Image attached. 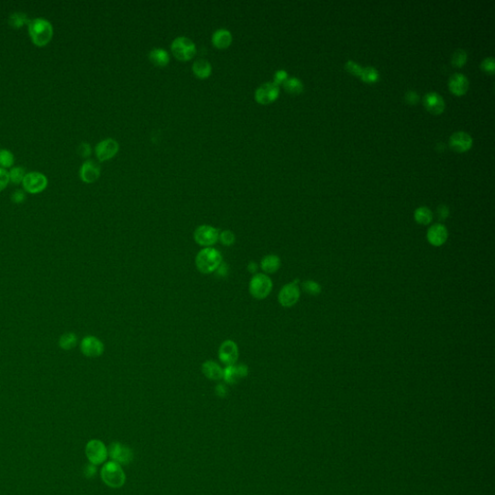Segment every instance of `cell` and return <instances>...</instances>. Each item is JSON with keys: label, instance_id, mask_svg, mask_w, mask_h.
Listing matches in <instances>:
<instances>
[{"label": "cell", "instance_id": "1", "mask_svg": "<svg viewBox=\"0 0 495 495\" xmlns=\"http://www.w3.org/2000/svg\"><path fill=\"white\" fill-rule=\"evenodd\" d=\"M223 263V255L213 248H203L195 256V267L204 275L215 273Z\"/></svg>", "mask_w": 495, "mask_h": 495}, {"label": "cell", "instance_id": "2", "mask_svg": "<svg viewBox=\"0 0 495 495\" xmlns=\"http://www.w3.org/2000/svg\"><path fill=\"white\" fill-rule=\"evenodd\" d=\"M28 32L36 46L44 47L51 40L53 36V27L48 20L37 17L29 22Z\"/></svg>", "mask_w": 495, "mask_h": 495}, {"label": "cell", "instance_id": "3", "mask_svg": "<svg viewBox=\"0 0 495 495\" xmlns=\"http://www.w3.org/2000/svg\"><path fill=\"white\" fill-rule=\"evenodd\" d=\"M101 477L107 487L119 488L126 482V475L121 465L113 461L104 464L101 470Z\"/></svg>", "mask_w": 495, "mask_h": 495}, {"label": "cell", "instance_id": "4", "mask_svg": "<svg viewBox=\"0 0 495 495\" xmlns=\"http://www.w3.org/2000/svg\"><path fill=\"white\" fill-rule=\"evenodd\" d=\"M273 289V282L271 278L263 274L258 273L252 277L249 284V291L254 299L263 300L267 298Z\"/></svg>", "mask_w": 495, "mask_h": 495}, {"label": "cell", "instance_id": "5", "mask_svg": "<svg viewBox=\"0 0 495 495\" xmlns=\"http://www.w3.org/2000/svg\"><path fill=\"white\" fill-rule=\"evenodd\" d=\"M171 50L176 57L181 61H187L195 57L196 48L194 42L187 37L180 36L172 42Z\"/></svg>", "mask_w": 495, "mask_h": 495}, {"label": "cell", "instance_id": "6", "mask_svg": "<svg viewBox=\"0 0 495 495\" xmlns=\"http://www.w3.org/2000/svg\"><path fill=\"white\" fill-rule=\"evenodd\" d=\"M300 287L298 281L284 284L278 295V301L284 308H291L300 299Z\"/></svg>", "mask_w": 495, "mask_h": 495}, {"label": "cell", "instance_id": "7", "mask_svg": "<svg viewBox=\"0 0 495 495\" xmlns=\"http://www.w3.org/2000/svg\"><path fill=\"white\" fill-rule=\"evenodd\" d=\"M219 231L216 228L203 225L196 228L194 233L195 243L203 248H210L219 241Z\"/></svg>", "mask_w": 495, "mask_h": 495}, {"label": "cell", "instance_id": "8", "mask_svg": "<svg viewBox=\"0 0 495 495\" xmlns=\"http://www.w3.org/2000/svg\"><path fill=\"white\" fill-rule=\"evenodd\" d=\"M85 455L90 463L99 465L106 462L107 459V448L103 441L99 439H92L86 444Z\"/></svg>", "mask_w": 495, "mask_h": 495}, {"label": "cell", "instance_id": "9", "mask_svg": "<svg viewBox=\"0 0 495 495\" xmlns=\"http://www.w3.org/2000/svg\"><path fill=\"white\" fill-rule=\"evenodd\" d=\"M107 454L112 461L120 465H128L134 460L132 449L119 442H114L107 449Z\"/></svg>", "mask_w": 495, "mask_h": 495}, {"label": "cell", "instance_id": "10", "mask_svg": "<svg viewBox=\"0 0 495 495\" xmlns=\"http://www.w3.org/2000/svg\"><path fill=\"white\" fill-rule=\"evenodd\" d=\"M23 186L30 194H39L48 186V178L41 172H29L25 174Z\"/></svg>", "mask_w": 495, "mask_h": 495}, {"label": "cell", "instance_id": "11", "mask_svg": "<svg viewBox=\"0 0 495 495\" xmlns=\"http://www.w3.org/2000/svg\"><path fill=\"white\" fill-rule=\"evenodd\" d=\"M218 357L221 363L226 366L235 365L239 357V349L235 341L227 340L222 342L218 351Z\"/></svg>", "mask_w": 495, "mask_h": 495}, {"label": "cell", "instance_id": "12", "mask_svg": "<svg viewBox=\"0 0 495 495\" xmlns=\"http://www.w3.org/2000/svg\"><path fill=\"white\" fill-rule=\"evenodd\" d=\"M81 351L86 357H100L105 351V345L102 341L96 337L86 336L81 340Z\"/></svg>", "mask_w": 495, "mask_h": 495}, {"label": "cell", "instance_id": "13", "mask_svg": "<svg viewBox=\"0 0 495 495\" xmlns=\"http://www.w3.org/2000/svg\"><path fill=\"white\" fill-rule=\"evenodd\" d=\"M280 88L274 82H265L261 84L255 91V100L263 105H267L274 102L279 97Z\"/></svg>", "mask_w": 495, "mask_h": 495}, {"label": "cell", "instance_id": "14", "mask_svg": "<svg viewBox=\"0 0 495 495\" xmlns=\"http://www.w3.org/2000/svg\"><path fill=\"white\" fill-rule=\"evenodd\" d=\"M249 374L248 365L240 364V365H228L224 369V381L228 383V385H234L246 378Z\"/></svg>", "mask_w": 495, "mask_h": 495}, {"label": "cell", "instance_id": "15", "mask_svg": "<svg viewBox=\"0 0 495 495\" xmlns=\"http://www.w3.org/2000/svg\"><path fill=\"white\" fill-rule=\"evenodd\" d=\"M118 149L119 144L115 139L106 138L98 143L95 148V152L100 161H106L112 159L114 155L118 152Z\"/></svg>", "mask_w": 495, "mask_h": 495}, {"label": "cell", "instance_id": "16", "mask_svg": "<svg viewBox=\"0 0 495 495\" xmlns=\"http://www.w3.org/2000/svg\"><path fill=\"white\" fill-rule=\"evenodd\" d=\"M448 237H449L448 229L442 224H435L431 226L427 233L428 241L433 247H440L444 245L448 240Z\"/></svg>", "mask_w": 495, "mask_h": 495}, {"label": "cell", "instance_id": "17", "mask_svg": "<svg viewBox=\"0 0 495 495\" xmlns=\"http://www.w3.org/2000/svg\"><path fill=\"white\" fill-rule=\"evenodd\" d=\"M449 143L450 147L455 152L462 153L470 149L473 144V139L464 132H455L451 136Z\"/></svg>", "mask_w": 495, "mask_h": 495}, {"label": "cell", "instance_id": "18", "mask_svg": "<svg viewBox=\"0 0 495 495\" xmlns=\"http://www.w3.org/2000/svg\"><path fill=\"white\" fill-rule=\"evenodd\" d=\"M424 106L433 114H440L444 112V99L436 92H430L424 98Z\"/></svg>", "mask_w": 495, "mask_h": 495}, {"label": "cell", "instance_id": "19", "mask_svg": "<svg viewBox=\"0 0 495 495\" xmlns=\"http://www.w3.org/2000/svg\"><path fill=\"white\" fill-rule=\"evenodd\" d=\"M100 172H101V169L97 162L92 160H88L82 163L81 171H80V175L82 181L86 183H92L99 178Z\"/></svg>", "mask_w": 495, "mask_h": 495}, {"label": "cell", "instance_id": "20", "mask_svg": "<svg viewBox=\"0 0 495 495\" xmlns=\"http://www.w3.org/2000/svg\"><path fill=\"white\" fill-rule=\"evenodd\" d=\"M469 87V81L463 74H454L449 80V88L453 94L461 96L466 93Z\"/></svg>", "mask_w": 495, "mask_h": 495}, {"label": "cell", "instance_id": "21", "mask_svg": "<svg viewBox=\"0 0 495 495\" xmlns=\"http://www.w3.org/2000/svg\"><path fill=\"white\" fill-rule=\"evenodd\" d=\"M201 371H203V375L210 380L217 381L223 379L224 377V369L218 363L211 360L205 361L201 365Z\"/></svg>", "mask_w": 495, "mask_h": 495}, {"label": "cell", "instance_id": "22", "mask_svg": "<svg viewBox=\"0 0 495 495\" xmlns=\"http://www.w3.org/2000/svg\"><path fill=\"white\" fill-rule=\"evenodd\" d=\"M282 261L276 254H267L260 261V268L267 274H274L281 268Z\"/></svg>", "mask_w": 495, "mask_h": 495}, {"label": "cell", "instance_id": "23", "mask_svg": "<svg viewBox=\"0 0 495 495\" xmlns=\"http://www.w3.org/2000/svg\"><path fill=\"white\" fill-rule=\"evenodd\" d=\"M232 42V35L228 29L221 28L216 30L212 36V43L218 49H227Z\"/></svg>", "mask_w": 495, "mask_h": 495}, {"label": "cell", "instance_id": "24", "mask_svg": "<svg viewBox=\"0 0 495 495\" xmlns=\"http://www.w3.org/2000/svg\"><path fill=\"white\" fill-rule=\"evenodd\" d=\"M193 71L199 79H207L212 73V66L206 59H197L193 64Z\"/></svg>", "mask_w": 495, "mask_h": 495}, {"label": "cell", "instance_id": "25", "mask_svg": "<svg viewBox=\"0 0 495 495\" xmlns=\"http://www.w3.org/2000/svg\"><path fill=\"white\" fill-rule=\"evenodd\" d=\"M149 59L154 65L162 67L169 64L170 56L164 49H154L149 52Z\"/></svg>", "mask_w": 495, "mask_h": 495}, {"label": "cell", "instance_id": "26", "mask_svg": "<svg viewBox=\"0 0 495 495\" xmlns=\"http://www.w3.org/2000/svg\"><path fill=\"white\" fill-rule=\"evenodd\" d=\"M414 219L417 224L422 226H428L433 219V215L430 208L422 206L415 210Z\"/></svg>", "mask_w": 495, "mask_h": 495}, {"label": "cell", "instance_id": "27", "mask_svg": "<svg viewBox=\"0 0 495 495\" xmlns=\"http://www.w3.org/2000/svg\"><path fill=\"white\" fill-rule=\"evenodd\" d=\"M77 343H78V337L76 336V334L70 333V332L61 335L58 341L59 347L64 350H71L75 349L77 346Z\"/></svg>", "mask_w": 495, "mask_h": 495}, {"label": "cell", "instance_id": "28", "mask_svg": "<svg viewBox=\"0 0 495 495\" xmlns=\"http://www.w3.org/2000/svg\"><path fill=\"white\" fill-rule=\"evenodd\" d=\"M284 87L289 94L298 95L303 92L304 84L297 78H289L284 81Z\"/></svg>", "mask_w": 495, "mask_h": 495}, {"label": "cell", "instance_id": "29", "mask_svg": "<svg viewBox=\"0 0 495 495\" xmlns=\"http://www.w3.org/2000/svg\"><path fill=\"white\" fill-rule=\"evenodd\" d=\"M9 25L14 28H21L24 25L29 24V19L25 13H14L9 16Z\"/></svg>", "mask_w": 495, "mask_h": 495}, {"label": "cell", "instance_id": "30", "mask_svg": "<svg viewBox=\"0 0 495 495\" xmlns=\"http://www.w3.org/2000/svg\"><path fill=\"white\" fill-rule=\"evenodd\" d=\"M302 289L304 292L311 296H317L321 293V285L315 281H305L302 283Z\"/></svg>", "mask_w": 495, "mask_h": 495}, {"label": "cell", "instance_id": "31", "mask_svg": "<svg viewBox=\"0 0 495 495\" xmlns=\"http://www.w3.org/2000/svg\"><path fill=\"white\" fill-rule=\"evenodd\" d=\"M360 78L362 81L368 82V83H373L378 80L379 73L378 71L374 67H365L363 68L362 73L360 75Z\"/></svg>", "mask_w": 495, "mask_h": 495}, {"label": "cell", "instance_id": "32", "mask_svg": "<svg viewBox=\"0 0 495 495\" xmlns=\"http://www.w3.org/2000/svg\"><path fill=\"white\" fill-rule=\"evenodd\" d=\"M15 162L14 155L7 149H0V168H10Z\"/></svg>", "mask_w": 495, "mask_h": 495}, {"label": "cell", "instance_id": "33", "mask_svg": "<svg viewBox=\"0 0 495 495\" xmlns=\"http://www.w3.org/2000/svg\"><path fill=\"white\" fill-rule=\"evenodd\" d=\"M219 240L222 245L230 247L235 243V234L230 230H223L222 232H219Z\"/></svg>", "mask_w": 495, "mask_h": 495}, {"label": "cell", "instance_id": "34", "mask_svg": "<svg viewBox=\"0 0 495 495\" xmlns=\"http://www.w3.org/2000/svg\"><path fill=\"white\" fill-rule=\"evenodd\" d=\"M25 171L23 168L21 167H16V168H13L10 172H9V178H10V181H12L13 183H16V184H19V183H23V180L25 178Z\"/></svg>", "mask_w": 495, "mask_h": 495}, {"label": "cell", "instance_id": "35", "mask_svg": "<svg viewBox=\"0 0 495 495\" xmlns=\"http://www.w3.org/2000/svg\"><path fill=\"white\" fill-rule=\"evenodd\" d=\"M467 60V53L463 49L455 50L452 57V64L455 67H463Z\"/></svg>", "mask_w": 495, "mask_h": 495}, {"label": "cell", "instance_id": "36", "mask_svg": "<svg viewBox=\"0 0 495 495\" xmlns=\"http://www.w3.org/2000/svg\"><path fill=\"white\" fill-rule=\"evenodd\" d=\"M481 68L484 72L492 75L495 71L494 59L492 57H487L485 60H483Z\"/></svg>", "mask_w": 495, "mask_h": 495}, {"label": "cell", "instance_id": "37", "mask_svg": "<svg viewBox=\"0 0 495 495\" xmlns=\"http://www.w3.org/2000/svg\"><path fill=\"white\" fill-rule=\"evenodd\" d=\"M345 69L349 71V73H351L354 76H358V77H360V75L362 73V70H363V68L361 66L358 65L353 61H347L346 64H345Z\"/></svg>", "mask_w": 495, "mask_h": 495}, {"label": "cell", "instance_id": "38", "mask_svg": "<svg viewBox=\"0 0 495 495\" xmlns=\"http://www.w3.org/2000/svg\"><path fill=\"white\" fill-rule=\"evenodd\" d=\"M9 181L10 178H9L8 171L0 168V192L6 188L8 185Z\"/></svg>", "mask_w": 495, "mask_h": 495}, {"label": "cell", "instance_id": "39", "mask_svg": "<svg viewBox=\"0 0 495 495\" xmlns=\"http://www.w3.org/2000/svg\"><path fill=\"white\" fill-rule=\"evenodd\" d=\"M25 198H26V195H25V192H24V191H21V190L15 191V192L12 194V195H11L12 201L14 203H16V204L25 203Z\"/></svg>", "mask_w": 495, "mask_h": 495}, {"label": "cell", "instance_id": "40", "mask_svg": "<svg viewBox=\"0 0 495 495\" xmlns=\"http://www.w3.org/2000/svg\"><path fill=\"white\" fill-rule=\"evenodd\" d=\"M287 77H288V75L284 70H279L274 76V81L273 82L276 83L277 85L282 84V83L284 84V81L288 79Z\"/></svg>", "mask_w": 495, "mask_h": 495}, {"label": "cell", "instance_id": "41", "mask_svg": "<svg viewBox=\"0 0 495 495\" xmlns=\"http://www.w3.org/2000/svg\"><path fill=\"white\" fill-rule=\"evenodd\" d=\"M215 393L219 398H226L228 395V388L224 383H219L215 388Z\"/></svg>", "mask_w": 495, "mask_h": 495}, {"label": "cell", "instance_id": "42", "mask_svg": "<svg viewBox=\"0 0 495 495\" xmlns=\"http://www.w3.org/2000/svg\"><path fill=\"white\" fill-rule=\"evenodd\" d=\"M449 214H450L449 208L445 205H440L437 208V217L439 221H445L449 217Z\"/></svg>", "mask_w": 495, "mask_h": 495}, {"label": "cell", "instance_id": "43", "mask_svg": "<svg viewBox=\"0 0 495 495\" xmlns=\"http://www.w3.org/2000/svg\"><path fill=\"white\" fill-rule=\"evenodd\" d=\"M78 152L81 155V157H88L91 154V147L88 143H81V145L78 148Z\"/></svg>", "mask_w": 495, "mask_h": 495}, {"label": "cell", "instance_id": "44", "mask_svg": "<svg viewBox=\"0 0 495 495\" xmlns=\"http://www.w3.org/2000/svg\"><path fill=\"white\" fill-rule=\"evenodd\" d=\"M406 101L408 104L414 105L419 101V96L415 91H408L406 92Z\"/></svg>", "mask_w": 495, "mask_h": 495}, {"label": "cell", "instance_id": "45", "mask_svg": "<svg viewBox=\"0 0 495 495\" xmlns=\"http://www.w3.org/2000/svg\"><path fill=\"white\" fill-rule=\"evenodd\" d=\"M96 465L92 464V463H89L85 466V469H84V475L87 477V478H92L93 476H95L96 474Z\"/></svg>", "mask_w": 495, "mask_h": 495}, {"label": "cell", "instance_id": "46", "mask_svg": "<svg viewBox=\"0 0 495 495\" xmlns=\"http://www.w3.org/2000/svg\"><path fill=\"white\" fill-rule=\"evenodd\" d=\"M215 273H217L219 277L227 276V274H228V266H227V264L222 263V264L219 265V267L216 270Z\"/></svg>", "mask_w": 495, "mask_h": 495}, {"label": "cell", "instance_id": "47", "mask_svg": "<svg viewBox=\"0 0 495 495\" xmlns=\"http://www.w3.org/2000/svg\"><path fill=\"white\" fill-rule=\"evenodd\" d=\"M247 268H248V271H249L251 274H253V275L258 274L256 272H258V270H259V265H258V264H256L254 261H251V262H249V264H248Z\"/></svg>", "mask_w": 495, "mask_h": 495}]
</instances>
